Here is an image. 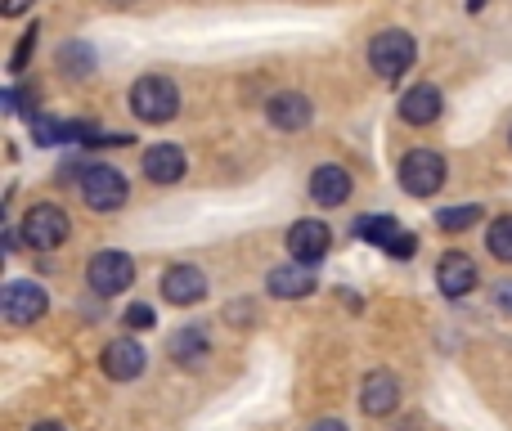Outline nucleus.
<instances>
[{
	"mask_svg": "<svg viewBox=\"0 0 512 431\" xmlns=\"http://www.w3.org/2000/svg\"><path fill=\"white\" fill-rule=\"evenodd\" d=\"M414 247H418V238H414V234H400V238H396V243H391V247H387V252H391V256H396V261H409V256H414Z\"/></svg>",
	"mask_w": 512,
	"mask_h": 431,
	"instance_id": "a878e982",
	"label": "nucleus"
},
{
	"mask_svg": "<svg viewBox=\"0 0 512 431\" xmlns=\"http://www.w3.org/2000/svg\"><path fill=\"white\" fill-rule=\"evenodd\" d=\"M310 431H346V423H337V418H324V423H315Z\"/></svg>",
	"mask_w": 512,
	"mask_h": 431,
	"instance_id": "cd10ccee",
	"label": "nucleus"
},
{
	"mask_svg": "<svg viewBox=\"0 0 512 431\" xmlns=\"http://www.w3.org/2000/svg\"><path fill=\"white\" fill-rule=\"evenodd\" d=\"M81 198L95 212H117L126 203V176L117 167H86L81 171Z\"/></svg>",
	"mask_w": 512,
	"mask_h": 431,
	"instance_id": "0eeeda50",
	"label": "nucleus"
},
{
	"mask_svg": "<svg viewBox=\"0 0 512 431\" xmlns=\"http://www.w3.org/2000/svg\"><path fill=\"white\" fill-rule=\"evenodd\" d=\"M131 113L140 117V122H149V126H162V122H171V117L180 113V90H176V81L171 77H140L131 86Z\"/></svg>",
	"mask_w": 512,
	"mask_h": 431,
	"instance_id": "f257e3e1",
	"label": "nucleus"
},
{
	"mask_svg": "<svg viewBox=\"0 0 512 431\" xmlns=\"http://www.w3.org/2000/svg\"><path fill=\"white\" fill-rule=\"evenodd\" d=\"M441 108H445L441 90L423 81V86H414V90H405V95H400V122H409V126H432L436 117H441Z\"/></svg>",
	"mask_w": 512,
	"mask_h": 431,
	"instance_id": "f3484780",
	"label": "nucleus"
},
{
	"mask_svg": "<svg viewBox=\"0 0 512 431\" xmlns=\"http://www.w3.org/2000/svg\"><path fill=\"white\" fill-rule=\"evenodd\" d=\"M396 405H400V382H396V373L373 369L369 378L360 382V409H364L369 418H387Z\"/></svg>",
	"mask_w": 512,
	"mask_h": 431,
	"instance_id": "f8f14e48",
	"label": "nucleus"
},
{
	"mask_svg": "<svg viewBox=\"0 0 512 431\" xmlns=\"http://www.w3.org/2000/svg\"><path fill=\"white\" fill-rule=\"evenodd\" d=\"M310 198H315L319 207H342L346 198H351V171L346 167H315L310 171Z\"/></svg>",
	"mask_w": 512,
	"mask_h": 431,
	"instance_id": "dca6fc26",
	"label": "nucleus"
},
{
	"mask_svg": "<svg viewBox=\"0 0 512 431\" xmlns=\"http://www.w3.org/2000/svg\"><path fill=\"white\" fill-rule=\"evenodd\" d=\"M32 135H36V144H72V140H81V135H90L86 126H63V122H54V117H32Z\"/></svg>",
	"mask_w": 512,
	"mask_h": 431,
	"instance_id": "aec40b11",
	"label": "nucleus"
},
{
	"mask_svg": "<svg viewBox=\"0 0 512 431\" xmlns=\"http://www.w3.org/2000/svg\"><path fill=\"white\" fill-rule=\"evenodd\" d=\"M162 297H167L171 306H198V301L207 297V274L198 270V265H171V270L162 274Z\"/></svg>",
	"mask_w": 512,
	"mask_h": 431,
	"instance_id": "9d476101",
	"label": "nucleus"
},
{
	"mask_svg": "<svg viewBox=\"0 0 512 431\" xmlns=\"http://www.w3.org/2000/svg\"><path fill=\"white\" fill-rule=\"evenodd\" d=\"M265 288H270V297H279V301L310 297V292H315V265H297V261L274 265V270L265 274Z\"/></svg>",
	"mask_w": 512,
	"mask_h": 431,
	"instance_id": "4468645a",
	"label": "nucleus"
},
{
	"mask_svg": "<svg viewBox=\"0 0 512 431\" xmlns=\"http://www.w3.org/2000/svg\"><path fill=\"white\" fill-rule=\"evenodd\" d=\"M32 431H63V427H59V423H36Z\"/></svg>",
	"mask_w": 512,
	"mask_h": 431,
	"instance_id": "c85d7f7f",
	"label": "nucleus"
},
{
	"mask_svg": "<svg viewBox=\"0 0 512 431\" xmlns=\"http://www.w3.org/2000/svg\"><path fill=\"white\" fill-rule=\"evenodd\" d=\"M468 9H472V14H477V9H486V0H468Z\"/></svg>",
	"mask_w": 512,
	"mask_h": 431,
	"instance_id": "c756f323",
	"label": "nucleus"
},
{
	"mask_svg": "<svg viewBox=\"0 0 512 431\" xmlns=\"http://www.w3.org/2000/svg\"><path fill=\"white\" fill-rule=\"evenodd\" d=\"M207 328H198V324H189V328H180L176 337L167 342V351H171V360L176 364H185V369H194V364H203L207 360Z\"/></svg>",
	"mask_w": 512,
	"mask_h": 431,
	"instance_id": "a211bd4d",
	"label": "nucleus"
},
{
	"mask_svg": "<svg viewBox=\"0 0 512 431\" xmlns=\"http://www.w3.org/2000/svg\"><path fill=\"white\" fill-rule=\"evenodd\" d=\"M59 68L68 72V77H90V72H95V54H90L86 41H68L59 50Z\"/></svg>",
	"mask_w": 512,
	"mask_h": 431,
	"instance_id": "412c9836",
	"label": "nucleus"
},
{
	"mask_svg": "<svg viewBox=\"0 0 512 431\" xmlns=\"http://www.w3.org/2000/svg\"><path fill=\"white\" fill-rule=\"evenodd\" d=\"M32 45H36V27H27L23 41H18V50H14V59H9V68L23 72V63H27V54H32Z\"/></svg>",
	"mask_w": 512,
	"mask_h": 431,
	"instance_id": "393cba45",
	"label": "nucleus"
},
{
	"mask_svg": "<svg viewBox=\"0 0 512 431\" xmlns=\"http://www.w3.org/2000/svg\"><path fill=\"white\" fill-rule=\"evenodd\" d=\"M23 243L27 247H36V252H54V247H63L68 243V234H72V220L63 207H54V203H36L32 212L23 216Z\"/></svg>",
	"mask_w": 512,
	"mask_h": 431,
	"instance_id": "7ed1b4c3",
	"label": "nucleus"
},
{
	"mask_svg": "<svg viewBox=\"0 0 512 431\" xmlns=\"http://www.w3.org/2000/svg\"><path fill=\"white\" fill-rule=\"evenodd\" d=\"M32 9V0H5V18H18V14H27Z\"/></svg>",
	"mask_w": 512,
	"mask_h": 431,
	"instance_id": "bb28decb",
	"label": "nucleus"
},
{
	"mask_svg": "<svg viewBox=\"0 0 512 431\" xmlns=\"http://www.w3.org/2000/svg\"><path fill=\"white\" fill-rule=\"evenodd\" d=\"M414 54H418L414 36L400 32V27H387V32H378L369 41V63H373V72H378L382 81L405 77V72L414 68Z\"/></svg>",
	"mask_w": 512,
	"mask_h": 431,
	"instance_id": "f03ea898",
	"label": "nucleus"
},
{
	"mask_svg": "<svg viewBox=\"0 0 512 431\" xmlns=\"http://www.w3.org/2000/svg\"><path fill=\"white\" fill-rule=\"evenodd\" d=\"M508 144H512V135H508Z\"/></svg>",
	"mask_w": 512,
	"mask_h": 431,
	"instance_id": "7c9ffc66",
	"label": "nucleus"
},
{
	"mask_svg": "<svg viewBox=\"0 0 512 431\" xmlns=\"http://www.w3.org/2000/svg\"><path fill=\"white\" fill-rule=\"evenodd\" d=\"M265 117H270L274 131H306L315 108H310V99L297 95V90H279V95H270V104H265Z\"/></svg>",
	"mask_w": 512,
	"mask_h": 431,
	"instance_id": "2eb2a0df",
	"label": "nucleus"
},
{
	"mask_svg": "<svg viewBox=\"0 0 512 431\" xmlns=\"http://www.w3.org/2000/svg\"><path fill=\"white\" fill-rule=\"evenodd\" d=\"M400 234H405V229L396 225V216L373 212V216H360V220H355V238H364V243H373V247H391Z\"/></svg>",
	"mask_w": 512,
	"mask_h": 431,
	"instance_id": "6ab92c4d",
	"label": "nucleus"
},
{
	"mask_svg": "<svg viewBox=\"0 0 512 431\" xmlns=\"http://www.w3.org/2000/svg\"><path fill=\"white\" fill-rule=\"evenodd\" d=\"M328 247H333V229L324 220H297L288 229V256L297 265H319L328 256Z\"/></svg>",
	"mask_w": 512,
	"mask_h": 431,
	"instance_id": "6e6552de",
	"label": "nucleus"
},
{
	"mask_svg": "<svg viewBox=\"0 0 512 431\" xmlns=\"http://www.w3.org/2000/svg\"><path fill=\"white\" fill-rule=\"evenodd\" d=\"M104 373L113 382H135L144 373V364H149V355H144L140 342H131V337H117V342L104 346Z\"/></svg>",
	"mask_w": 512,
	"mask_h": 431,
	"instance_id": "9b49d317",
	"label": "nucleus"
},
{
	"mask_svg": "<svg viewBox=\"0 0 512 431\" xmlns=\"http://www.w3.org/2000/svg\"><path fill=\"white\" fill-rule=\"evenodd\" d=\"M140 167H144V180H153V185H180L189 162H185L180 144H153V149H144Z\"/></svg>",
	"mask_w": 512,
	"mask_h": 431,
	"instance_id": "1a4fd4ad",
	"label": "nucleus"
},
{
	"mask_svg": "<svg viewBox=\"0 0 512 431\" xmlns=\"http://www.w3.org/2000/svg\"><path fill=\"white\" fill-rule=\"evenodd\" d=\"M122 324L131 328V333H149V328L158 324V315H153V306H144V301H140V306H131V310L122 315Z\"/></svg>",
	"mask_w": 512,
	"mask_h": 431,
	"instance_id": "b1692460",
	"label": "nucleus"
},
{
	"mask_svg": "<svg viewBox=\"0 0 512 431\" xmlns=\"http://www.w3.org/2000/svg\"><path fill=\"white\" fill-rule=\"evenodd\" d=\"M445 185V158L432 149H414L400 162V189L409 198H432L436 189Z\"/></svg>",
	"mask_w": 512,
	"mask_h": 431,
	"instance_id": "423d86ee",
	"label": "nucleus"
},
{
	"mask_svg": "<svg viewBox=\"0 0 512 431\" xmlns=\"http://www.w3.org/2000/svg\"><path fill=\"white\" fill-rule=\"evenodd\" d=\"M436 288H441L450 301L468 297V292L477 288V265H472V256L468 252H445L441 265H436Z\"/></svg>",
	"mask_w": 512,
	"mask_h": 431,
	"instance_id": "ddd939ff",
	"label": "nucleus"
},
{
	"mask_svg": "<svg viewBox=\"0 0 512 431\" xmlns=\"http://www.w3.org/2000/svg\"><path fill=\"white\" fill-rule=\"evenodd\" d=\"M86 283L99 292V297H117V292H126L135 283V261L126 252H117V247H104V252L90 256Z\"/></svg>",
	"mask_w": 512,
	"mask_h": 431,
	"instance_id": "20e7f679",
	"label": "nucleus"
},
{
	"mask_svg": "<svg viewBox=\"0 0 512 431\" xmlns=\"http://www.w3.org/2000/svg\"><path fill=\"white\" fill-rule=\"evenodd\" d=\"M486 247L499 256V261L512 265V216H499L495 225L486 229Z\"/></svg>",
	"mask_w": 512,
	"mask_h": 431,
	"instance_id": "5701e85b",
	"label": "nucleus"
},
{
	"mask_svg": "<svg viewBox=\"0 0 512 431\" xmlns=\"http://www.w3.org/2000/svg\"><path fill=\"white\" fill-rule=\"evenodd\" d=\"M481 220V207L468 203V207H445L441 216H436V225L445 229V234H459V229H472Z\"/></svg>",
	"mask_w": 512,
	"mask_h": 431,
	"instance_id": "4be33fe9",
	"label": "nucleus"
},
{
	"mask_svg": "<svg viewBox=\"0 0 512 431\" xmlns=\"http://www.w3.org/2000/svg\"><path fill=\"white\" fill-rule=\"evenodd\" d=\"M45 310H50V297H45V288L32 279H14V283H5V292H0V315H5V324H14V328L36 324Z\"/></svg>",
	"mask_w": 512,
	"mask_h": 431,
	"instance_id": "39448f33",
	"label": "nucleus"
}]
</instances>
